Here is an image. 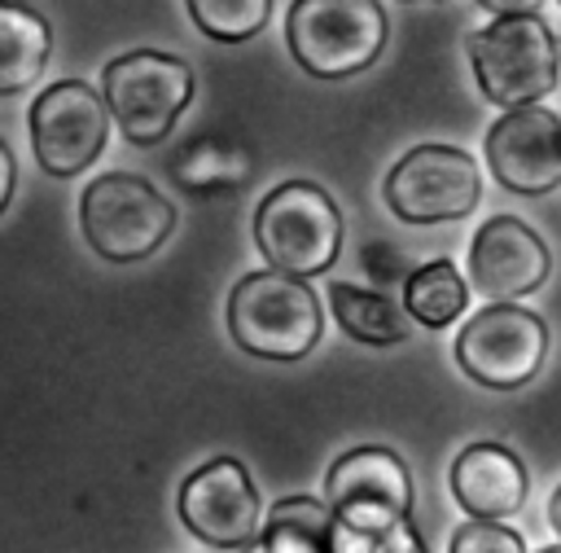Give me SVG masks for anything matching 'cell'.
<instances>
[{
	"label": "cell",
	"instance_id": "cell-3",
	"mask_svg": "<svg viewBox=\"0 0 561 553\" xmlns=\"http://www.w3.org/2000/svg\"><path fill=\"white\" fill-rule=\"evenodd\" d=\"M390 22L377 0H294L285 13V44L316 79H351L386 48Z\"/></svg>",
	"mask_w": 561,
	"mask_h": 553
},
{
	"label": "cell",
	"instance_id": "cell-4",
	"mask_svg": "<svg viewBox=\"0 0 561 553\" xmlns=\"http://www.w3.org/2000/svg\"><path fill=\"white\" fill-rule=\"evenodd\" d=\"M254 246L267 268L320 276L342 250V211L320 184L285 180L254 211Z\"/></svg>",
	"mask_w": 561,
	"mask_h": 553
},
{
	"label": "cell",
	"instance_id": "cell-23",
	"mask_svg": "<svg viewBox=\"0 0 561 553\" xmlns=\"http://www.w3.org/2000/svg\"><path fill=\"white\" fill-rule=\"evenodd\" d=\"M13 184H18V162H13V154H9V145L0 140V215H4V206H9V198H13Z\"/></svg>",
	"mask_w": 561,
	"mask_h": 553
},
{
	"label": "cell",
	"instance_id": "cell-9",
	"mask_svg": "<svg viewBox=\"0 0 561 553\" xmlns=\"http://www.w3.org/2000/svg\"><path fill=\"white\" fill-rule=\"evenodd\" d=\"M110 105L96 88L79 83V79H61L53 88H44L26 114V132H31V149L35 162L48 176H79L83 167H92L110 140Z\"/></svg>",
	"mask_w": 561,
	"mask_h": 553
},
{
	"label": "cell",
	"instance_id": "cell-10",
	"mask_svg": "<svg viewBox=\"0 0 561 553\" xmlns=\"http://www.w3.org/2000/svg\"><path fill=\"white\" fill-rule=\"evenodd\" d=\"M180 522L210 549H250L263 531L259 492L237 456H210L180 483Z\"/></svg>",
	"mask_w": 561,
	"mask_h": 553
},
{
	"label": "cell",
	"instance_id": "cell-6",
	"mask_svg": "<svg viewBox=\"0 0 561 553\" xmlns=\"http://www.w3.org/2000/svg\"><path fill=\"white\" fill-rule=\"evenodd\" d=\"M101 88L118 132L131 145H158L193 101V70L171 53L136 48L101 70Z\"/></svg>",
	"mask_w": 561,
	"mask_h": 553
},
{
	"label": "cell",
	"instance_id": "cell-28",
	"mask_svg": "<svg viewBox=\"0 0 561 553\" xmlns=\"http://www.w3.org/2000/svg\"><path fill=\"white\" fill-rule=\"evenodd\" d=\"M557 4H561V0H557Z\"/></svg>",
	"mask_w": 561,
	"mask_h": 553
},
{
	"label": "cell",
	"instance_id": "cell-17",
	"mask_svg": "<svg viewBox=\"0 0 561 553\" xmlns=\"http://www.w3.org/2000/svg\"><path fill=\"white\" fill-rule=\"evenodd\" d=\"M329 307H333L342 334L364 342V347H394V342H403L412 334L408 307H399L381 290H364V285L337 281V285H329Z\"/></svg>",
	"mask_w": 561,
	"mask_h": 553
},
{
	"label": "cell",
	"instance_id": "cell-2",
	"mask_svg": "<svg viewBox=\"0 0 561 553\" xmlns=\"http://www.w3.org/2000/svg\"><path fill=\"white\" fill-rule=\"evenodd\" d=\"M465 48L482 97L500 110L543 101L557 88L561 53L552 26L539 13H495L469 35Z\"/></svg>",
	"mask_w": 561,
	"mask_h": 553
},
{
	"label": "cell",
	"instance_id": "cell-27",
	"mask_svg": "<svg viewBox=\"0 0 561 553\" xmlns=\"http://www.w3.org/2000/svg\"><path fill=\"white\" fill-rule=\"evenodd\" d=\"M539 553H561V544H552V549H539Z\"/></svg>",
	"mask_w": 561,
	"mask_h": 553
},
{
	"label": "cell",
	"instance_id": "cell-21",
	"mask_svg": "<svg viewBox=\"0 0 561 553\" xmlns=\"http://www.w3.org/2000/svg\"><path fill=\"white\" fill-rule=\"evenodd\" d=\"M447 553H526V540L504 518H465L451 531Z\"/></svg>",
	"mask_w": 561,
	"mask_h": 553
},
{
	"label": "cell",
	"instance_id": "cell-1",
	"mask_svg": "<svg viewBox=\"0 0 561 553\" xmlns=\"http://www.w3.org/2000/svg\"><path fill=\"white\" fill-rule=\"evenodd\" d=\"M228 334L245 356L302 360L324 334V307L307 276L280 268L245 272L228 294Z\"/></svg>",
	"mask_w": 561,
	"mask_h": 553
},
{
	"label": "cell",
	"instance_id": "cell-5",
	"mask_svg": "<svg viewBox=\"0 0 561 553\" xmlns=\"http://www.w3.org/2000/svg\"><path fill=\"white\" fill-rule=\"evenodd\" d=\"M88 246L110 263H136L175 233V206L136 171H105L79 198Z\"/></svg>",
	"mask_w": 561,
	"mask_h": 553
},
{
	"label": "cell",
	"instance_id": "cell-22",
	"mask_svg": "<svg viewBox=\"0 0 561 553\" xmlns=\"http://www.w3.org/2000/svg\"><path fill=\"white\" fill-rule=\"evenodd\" d=\"M346 553H425V540L416 535L412 518H399L381 531H364L346 522Z\"/></svg>",
	"mask_w": 561,
	"mask_h": 553
},
{
	"label": "cell",
	"instance_id": "cell-16",
	"mask_svg": "<svg viewBox=\"0 0 561 553\" xmlns=\"http://www.w3.org/2000/svg\"><path fill=\"white\" fill-rule=\"evenodd\" d=\"M53 31L48 22L18 0H0V97L31 88L48 66Z\"/></svg>",
	"mask_w": 561,
	"mask_h": 553
},
{
	"label": "cell",
	"instance_id": "cell-11",
	"mask_svg": "<svg viewBox=\"0 0 561 553\" xmlns=\"http://www.w3.org/2000/svg\"><path fill=\"white\" fill-rule=\"evenodd\" d=\"M491 176L522 198H543L561 184V114L543 101L504 110L486 132Z\"/></svg>",
	"mask_w": 561,
	"mask_h": 553
},
{
	"label": "cell",
	"instance_id": "cell-25",
	"mask_svg": "<svg viewBox=\"0 0 561 553\" xmlns=\"http://www.w3.org/2000/svg\"><path fill=\"white\" fill-rule=\"evenodd\" d=\"M548 527L561 535V487L552 492V500H548Z\"/></svg>",
	"mask_w": 561,
	"mask_h": 553
},
{
	"label": "cell",
	"instance_id": "cell-19",
	"mask_svg": "<svg viewBox=\"0 0 561 553\" xmlns=\"http://www.w3.org/2000/svg\"><path fill=\"white\" fill-rule=\"evenodd\" d=\"M469 303V281L456 272L451 259H430L403 281V307L416 325L443 329L451 325Z\"/></svg>",
	"mask_w": 561,
	"mask_h": 553
},
{
	"label": "cell",
	"instance_id": "cell-20",
	"mask_svg": "<svg viewBox=\"0 0 561 553\" xmlns=\"http://www.w3.org/2000/svg\"><path fill=\"white\" fill-rule=\"evenodd\" d=\"M188 13H193L202 35L224 40V44H241L267 26L272 0H188Z\"/></svg>",
	"mask_w": 561,
	"mask_h": 553
},
{
	"label": "cell",
	"instance_id": "cell-12",
	"mask_svg": "<svg viewBox=\"0 0 561 553\" xmlns=\"http://www.w3.org/2000/svg\"><path fill=\"white\" fill-rule=\"evenodd\" d=\"M324 500L364 531H381L399 518H412V474L390 448H351L324 474Z\"/></svg>",
	"mask_w": 561,
	"mask_h": 553
},
{
	"label": "cell",
	"instance_id": "cell-13",
	"mask_svg": "<svg viewBox=\"0 0 561 553\" xmlns=\"http://www.w3.org/2000/svg\"><path fill=\"white\" fill-rule=\"evenodd\" d=\"M465 263H469V285L491 303H517L535 294L552 272V255L543 237L517 215H491L473 233Z\"/></svg>",
	"mask_w": 561,
	"mask_h": 553
},
{
	"label": "cell",
	"instance_id": "cell-7",
	"mask_svg": "<svg viewBox=\"0 0 561 553\" xmlns=\"http://www.w3.org/2000/svg\"><path fill=\"white\" fill-rule=\"evenodd\" d=\"M548 356V325L522 303H491L465 320L456 334V364L469 382L486 391L526 386Z\"/></svg>",
	"mask_w": 561,
	"mask_h": 553
},
{
	"label": "cell",
	"instance_id": "cell-14",
	"mask_svg": "<svg viewBox=\"0 0 561 553\" xmlns=\"http://www.w3.org/2000/svg\"><path fill=\"white\" fill-rule=\"evenodd\" d=\"M447 483L469 518H508L526 505V465L504 443H469L451 461Z\"/></svg>",
	"mask_w": 561,
	"mask_h": 553
},
{
	"label": "cell",
	"instance_id": "cell-24",
	"mask_svg": "<svg viewBox=\"0 0 561 553\" xmlns=\"http://www.w3.org/2000/svg\"><path fill=\"white\" fill-rule=\"evenodd\" d=\"M486 13H535L543 0H478Z\"/></svg>",
	"mask_w": 561,
	"mask_h": 553
},
{
	"label": "cell",
	"instance_id": "cell-26",
	"mask_svg": "<svg viewBox=\"0 0 561 553\" xmlns=\"http://www.w3.org/2000/svg\"><path fill=\"white\" fill-rule=\"evenodd\" d=\"M403 4H434V0H403Z\"/></svg>",
	"mask_w": 561,
	"mask_h": 553
},
{
	"label": "cell",
	"instance_id": "cell-15",
	"mask_svg": "<svg viewBox=\"0 0 561 553\" xmlns=\"http://www.w3.org/2000/svg\"><path fill=\"white\" fill-rule=\"evenodd\" d=\"M250 553H346V522L324 496H285L267 509Z\"/></svg>",
	"mask_w": 561,
	"mask_h": 553
},
{
	"label": "cell",
	"instance_id": "cell-8",
	"mask_svg": "<svg viewBox=\"0 0 561 553\" xmlns=\"http://www.w3.org/2000/svg\"><path fill=\"white\" fill-rule=\"evenodd\" d=\"M381 198L403 224H447L482 202V171L456 145H416L390 167Z\"/></svg>",
	"mask_w": 561,
	"mask_h": 553
},
{
	"label": "cell",
	"instance_id": "cell-18",
	"mask_svg": "<svg viewBox=\"0 0 561 553\" xmlns=\"http://www.w3.org/2000/svg\"><path fill=\"white\" fill-rule=\"evenodd\" d=\"M171 176L188 193H228L250 180V154L224 136H197L171 158Z\"/></svg>",
	"mask_w": 561,
	"mask_h": 553
}]
</instances>
